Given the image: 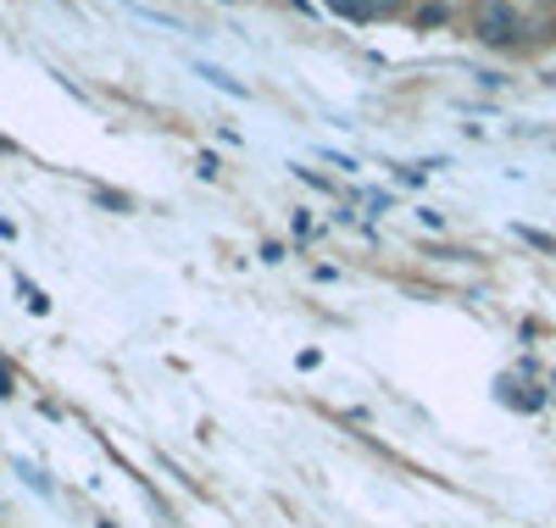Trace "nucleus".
<instances>
[{
	"label": "nucleus",
	"mask_w": 556,
	"mask_h": 528,
	"mask_svg": "<svg viewBox=\"0 0 556 528\" xmlns=\"http://www.w3.org/2000/svg\"><path fill=\"white\" fill-rule=\"evenodd\" d=\"M468 28H473L479 45H490V51H513V45L523 39V12L513 7V0H473Z\"/></svg>",
	"instance_id": "nucleus-1"
},
{
	"label": "nucleus",
	"mask_w": 556,
	"mask_h": 528,
	"mask_svg": "<svg viewBox=\"0 0 556 528\" xmlns=\"http://www.w3.org/2000/svg\"><path fill=\"white\" fill-rule=\"evenodd\" d=\"M495 401H501V406H518V412H540L551 395L534 390L529 378H513V373H506V378H495Z\"/></svg>",
	"instance_id": "nucleus-2"
},
{
	"label": "nucleus",
	"mask_w": 556,
	"mask_h": 528,
	"mask_svg": "<svg viewBox=\"0 0 556 528\" xmlns=\"http://www.w3.org/2000/svg\"><path fill=\"white\" fill-rule=\"evenodd\" d=\"M195 73H201V78H206L212 89H223V95H235V101H245V84H240V78H228L223 67H212V62H201Z\"/></svg>",
	"instance_id": "nucleus-3"
},
{
	"label": "nucleus",
	"mask_w": 556,
	"mask_h": 528,
	"mask_svg": "<svg viewBox=\"0 0 556 528\" xmlns=\"http://www.w3.org/2000/svg\"><path fill=\"white\" fill-rule=\"evenodd\" d=\"M17 296L28 301V312H34V317H51V296H45V290H39V284H28V278H17Z\"/></svg>",
	"instance_id": "nucleus-4"
},
{
	"label": "nucleus",
	"mask_w": 556,
	"mask_h": 528,
	"mask_svg": "<svg viewBox=\"0 0 556 528\" xmlns=\"http://www.w3.org/2000/svg\"><path fill=\"white\" fill-rule=\"evenodd\" d=\"M323 7H329L334 17H345V23H374L367 17V0H323Z\"/></svg>",
	"instance_id": "nucleus-5"
},
{
	"label": "nucleus",
	"mask_w": 556,
	"mask_h": 528,
	"mask_svg": "<svg viewBox=\"0 0 556 528\" xmlns=\"http://www.w3.org/2000/svg\"><path fill=\"white\" fill-rule=\"evenodd\" d=\"M417 28H440V23H451V7H440V0H429V7H417V17H412Z\"/></svg>",
	"instance_id": "nucleus-6"
},
{
	"label": "nucleus",
	"mask_w": 556,
	"mask_h": 528,
	"mask_svg": "<svg viewBox=\"0 0 556 528\" xmlns=\"http://www.w3.org/2000/svg\"><path fill=\"white\" fill-rule=\"evenodd\" d=\"M513 234L523 239V246H534V251H556V239H551V234H540V228H523V223H518Z\"/></svg>",
	"instance_id": "nucleus-7"
},
{
	"label": "nucleus",
	"mask_w": 556,
	"mask_h": 528,
	"mask_svg": "<svg viewBox=\"0 0 556 528\" xmlns=\"http://www.w3.org/2000/svg\"><path fill=\"white\" fill-rule=\"evenodd\" d=\"M362 201H367V212H374V217H384L395 196H390V189H367V196H362Z\"/></svg>",
	"instance_id": "nucleus-8"
},
{
	"label": "nucleus",
	"mask_w": 556,
	"mask_h": 528,
	"mask_svg": "<svg viewBox=\"0 0 556 528\" xmlns=\"http://www.w3.org/2000/svg\"><path fill=\"white\" fill-rule=\"evenodd\" d=\"M401 7H406V0H367V17H379V23H384V17H395Z\"/></svg>",
	"instance_id": "nucleus-9"
},
{
	"label": "nucleus",
	"mask_w": 556,
	"mask_h": 528,
	"mask_svg": "<svg viewBox=\"0 0 556 528\" xmlns=\"http://www.w3.org/2000/svg\"><path fill=\"white\" fill-rule=\"evenodd\" d=\"M96 206H106V212H128L134 201H128V196H112V189H96Z\"/></svg>",
	"instance_id": "nucleus-10"
},
{
	"label": "nucleus",
	"mask_w": 556,
	"mask_h": 528,
	"mask_svg": "<svg viewBox=\"0 0 556 528\" xmlns=\"http://www.w3.org/2000/svg\"><path fill=\"white\" fill-rule=\"evenodd\" d=\"M295 178H306L312 189H334V178H323V173H312V167H295Z\"/></svg>",
	"instance_id": "nucleus-11"
},
{
	"label": "nucleus",
	"mask_w": 556,
	"mask_h": 528,
	"mask_svg": "<svg viewBox=\"0 0 556 528\" xmlns=\"http://www.w3.org/2000/svg\"><path fill=\"white\" fill-rule=\"evenodd\" d=\"M195 173H201V178H217L223 167H217V156H206V151H201V156H195Z\"/></svg>",
	"instance_id": "nucleus-12"
},
{
	"label": "nucleus",
	"mask_w": 556,
	"mask_h": 528,
	"mask_svg": "<svg viewBox=\"0 0 556 528\" xmlns=\"http://www.w3.org/2000/svg\"><path fill=\"white\" fill-rule=\"evenodd\" d=\"M323 162L340 167V173H356V162H351V156H340V151H323Z\"/></svg>",
	"instance_id": "nucleus-13"
},
{
	"label": "nucleus",
	"mask_w": 556,
	"mask_h": 528,
	"mask_svg": "<svg viewBox=\"0 0 556 528\" xmlns=\"http://www.w3.org/2000/svg\"><path fill=\"white\" fill-rule=\"evenodd\" d=\"M285 256H290V251L278 246V239H267V246H262V262H285Z\"/></svg>",
	"instance_id": "nucleus-14"
},
{
	"label": "nucleus",
	"mask_w": 556,
	"mask_h": 528,
	"mask_svg": "<svg viewBox=\"0 0 556 528\" xmlns=\"http://www.w3.org/2000/svg\"><path fill=\"white\" fill-rule=\"evenodd\" d=\"M290 223H295V239H306V234H312V217H306L301 206H295V217H290Z\"/></svg>",
	"instance_id": "nucleus-15"
},
{
	"label": "nucleus",
	"mask_w": 556,
	"mask_h": 528,
	"mask_svg": "<svg viewBox=\"0 0 556 528\" xmlns=\"http://www.w3.org/2000/svg\"><path fill=\"white\" fill-rule=\"evenodd\" d=\"M0 395H17V390H12V367H7V362H0Z\"/></svg>",
	"instance_id": "nucleus-16"
},
{
	"label": "nucleus",
	"mask_w": 556,
	"mask_h": 528,
	"mask_svg": "<svg viewBox=\"0 0 556 528\" xmlns=\"http://www.w3.org/2000/svg\"><path fill=\"white\" fill-rule=\"evenodd\" d=\"M551 401H556V373H551Z\"/></svg>",
	"instance_id": "nucleus-17"
}]
</instances>
